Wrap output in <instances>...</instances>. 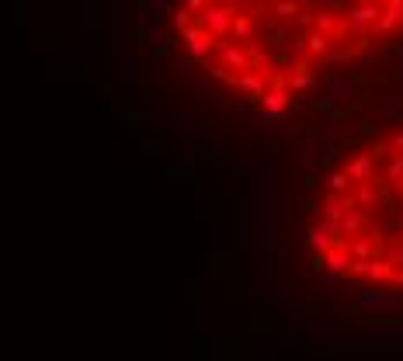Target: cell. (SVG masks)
I'll return each instance as SVG.
<instances>
[{
    "label": "cell",
    "instance_id": "obj_1",
    "mask_svg": "<svg viewBox=\"0 0 403 361\" xmlns=\"http://www.w3.org/2000/svg\"><path fill=\"white\" fill-rule=\"evenodd\" d=\"M174 35L209 77L289 111L323 80L403 39V0H178Z\"/></svg>",
    "mask_w": 403,
    "mask_h": 361
},
{
    "label": "cell",
    "instance_id": "obj_2",
    "mask_svg": "<svg viewBox=\"0 0 403 361\" xmlns=\"http://www.w3.org/2000/svg\"><path fill=\"white\" fill-rule=\"evenodd\" d=\"M306 247L337 282L403 292V126L362 139L327 171Z\"/></svg>",
    "mask_w": 403,
    "mask_h": 361
}]
</instances>
